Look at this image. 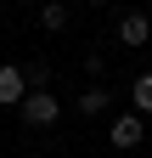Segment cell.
Returning a JSON list of instances; mask_svg holds the SVG:
<instances>
[{"instance_id": "3", "label": "cell", "mask_w": 152, "mask_h": 158, "mask_svg": "<svg viewBox=\"0 0 152 158\" xmlns=\"http://www.w3.org/2000/svg\"><path fill=\"white\" fill-rule=\"evenodd\" d=\"M135 141H141V113H124L113 124V147H135Z\"/></svg>"}, {"instance_id": "4", "label": "cell", "mask_w": 152, "mask_h": 158, "mask_svg": "<svg viewBox=\"0 0 152 158\" xmlns=\"http://www.w3.org/2000/svg\"><path fill=\"white\" fill-rule=\"evenodd\" d=\"M146 34H152L146 17H124V23H118V40H124V45H146Z\"/></svg>"}, {"instance_id": "2", "label": "cell", "mask_w": 152, "mask_h": 158, "mask_svg": "<svg viewBox=\"0 0 152 158\" xmlns=\"http://www.w3.org/2000/svg\"><path fill=\"white\" fill-rule=\"evenodd\" d=\"M28 96V73L23 68H0V107H17Z\"/></svg>"}, {"instance_id": "8", "label": "cell", "mask_w": 152, "mask_h": 158, "mask_svg": "<svg viewBox=\"0 0 152 158\" xmlns=\"http://www.w3.org/2000/svg\"><path fill=\"white\" fill-rule=\"evenodd\" d=\"M90 6H107V0H90Z\"/></svg>"}, {"instance_id": "5", "label": "cell", "mask_w": 152, "mask_h": 158, "mask_svg": "<svg viewBox=\"0 0 152 158\" xmlns=\"http://www.w3.org/2000/svg\"><path fill=\"white\" fill-rule=\"evenodd\" d=\"M40 28H51V34H62V28H68V6H62V0H51V6L40 11Z\"/></svg>"}, {"instance_id": "1", "label": "cell", "mask_w": 152, "mask_h": 158, "mask_svg": "<svg viewBox=\"0 0 152 158\" xmlns=\"http://www.w3.org/2000/svg\"><path fill=\"white\" fill-rule=\"evenodd\" d=\"M17 107H23L28 124H56V96H51V90H28Z\"/></svg>"}, {"instance_id": "6", "label": "cell", "mask_w": 152, "mask_h": 158, "mask_svg": "<svg viewBox=\"0 0 152 158\" xmlns=\"http://www.w3.org/2000/svg\"><path fill=\"white\" fill-rule=\"evenodd\" d=\"M130 96H135V107H141V113H152V73H141V79H135V90H130Z\"/></svg>"}, {"instance_id": "7", "label": "cell", "mask_w": 152, "mask_h": 158, "mask_svg": "<svg viewBox=\"0 0 152 158\" xmlns=\"http://www.w3.org/2000/svg\"><path fill=\"white\" fill-rule=\"evenodd\" d=\"M79 107H85V113H102V107H107V90H85Z\"/></svg>"}]
</instances>
